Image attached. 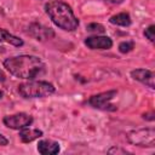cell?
Returning a JSON list of instances; mask_svg holds the SVG:
<instances>
[{
    "instance_id": "1",
    "label": "cell",
    "mask_w": 155,
    "mask_h": 155,
    "mask_svg": "<svg viewBox=\"0 0 155 155\" xmlns=\"http://www.w3.org/2000/svg\"><path fill=\"white\" fill-rule=\"evenodd\" d=\"M4 67L10 71V74L28 80L35 79L45 71V63L39 57L28 54L6 58L4 61Z\"/></svg>"
},
{
    "instance_id": "2",
    "label": "cell",
    "mask_w": 155,
    "mask_h": 155,
    "mask_svg": "<svg viewBox=\"0 0 155 155\" xmlns=\"http://www.w3.org/2000/svg\"><path fill=\"white\" fill-rule=\"evenodd\" d=\"M45 10L58 28L67 31H73L78 28L79 21L68 4L59 0H51L45 5Z\"/></svg>"
},
{
    "instance_id": "3",
    "label": "cell",
    "mask_w": 155,
    "mask_h": 155,
    "mask_svg": "<svg viewBox=\"0 0 155 155\" xmlns=\"http://www.w3.org/2000/svg\"><path fill=\"white\" fill-rule=\"evenodd\" d=\"M18 92L24 98H40L54 93V86L47 81H29L21 84Z\"/></svg>"
},
{
    "instance_id": "4",
    "label": "cell",
    "mask_w": 155,
    "mask_h": 155,
    "mask_svg": "<svg viewBox=\"0 0 155 155\" xmlns=\"http://www.w3.org/2000/svg\"><path fill=\"white\" fill-rule=\"evenodd\" d=\"M128 143L137 147H154L155 144V130L154 128H139L133 130L126 134Z\"/></svg>"
},
{
    "instance_id": "5",
    "label": "cell",
    "mask_w": 155,
    "mask_h": 155,
    "mask_svg": "<svg viewBox=\"0 0 155 155\" xmlns=\"http://www.w3.org/2000/svg\"><path fill=\"white\" fill-rule=\"evenodd\" d=\"M33 122V117L25 113H18L13 115H7L4 117V124L8 128L12 130H21L29 126Z\"/></svg>"
},
{
    "instance_id": "6",
    "label": "cell",
    "mask_w": 155,
    "mask_h": 155,
    "mask_svg": "<svg viewBox=\"0 0 155 155\" xmlns=\"http://www.w3.org/2000/svg\"><path fill=\"white\" fill-rule=\"evenodd\" d=\"M116 91L113 90V91H107V92H102L99 94H96V96H92L90 99H88V103L94 107V108H98V109H109V107H113L110 104L111 99L116 96Z\"/></svg>"
},
{
    "instance_id": "7",
    "label": "cell",
    "mask_w": 155,
    "mask_h": 155,
    "mask_svg": "<svg viewBox=\"0 0 155 155\" xmlns=\"http://www.w3.org/2000/svg\"><path fill=\"white\" fill-rule=\"evenodd\" d=\"M85 45L92 50H109L113 46V41L108 36H90L85 40Z\"/></svg>"
},
{
    "instance_id": "8",
    "label": "cell",
    "mask_w": 155,
    "mask_h": 155,
    "mask_svg": "<svg viewBox=\"0 0 155 155\" xmlns=\"http://www.w3.org/2000/svg\"><path fill=\"white\" fill-rule=\"evenodd\" d=\"M28 33L35 38L36 40H46V39H50L53 36V31L51 28H47V27H44L39 23H33L29 25V30Z\"/></svg>"
},
{
    "instance_id": "9",
    "label": "cell",
    "mask_w": 155,
    "mask_h": 155,
    "mask_svg": "<svg viewBox=\"0 0 155 155\" xmlns=\"http://www.w3.org/2000/svg\"><path fill=\"white\" fill-rule=\"evenodd\" d=\"M131 76L134 80L147 85L148 87L154 88V73L151 70H148V69H136V70L131 71Z\"/></svg>"
},
{
    "instance_id": "10",
    "label": "cell",
    "mask_w": 155,
    "mask_h": 155,
    "mask_svg": "<svg viewBox=\"0 0 155 155\" xmlns=\"http://www.w3.org/2000/svg\"><path fill=\"white\" fill-rule=\"evenodd\" d=\"M38 151L42 155H53L59 151V144L53 140H40L38 143Z\"/></svg>"
},
{
    "instance_id": "11",
    "label": "cell",
    "mask_w": 155,
    "mask_h": 155,
    "mask_svg": "<svg viewBox=\"0 0 155 155\" xmlns=\"http://www.w3.org/2000/svg\"><path fill=\"white\" fill-rule=\"evenodd\" d=\"M42 136V131L40 130H36V128H21L19 131V138L23 143H29V142H33L34 139L39 138Z\"/></svg>"
},
{
    "instance_id": "12",
    "label": "cell",
    "mask_w": 155,
    "mask_h": 155,
    "mask_svg": "<svg viewBox=\"0 0 155 155\" xmlns=\"http://www.w3.org/2000/svg\"><path fill=\"white\" fill-rule=\"evenodd\" d=\"M0 42H7L10 45H13V46H22L23 45V40L12 35L11 33H8L6 29H2L0 28Z\"/></svg>"
},
{
    "instance_id": "13",
    "label": "cell",
    "mask_w": 155,
    "mask_h": 155,
    "mask_svg": "<svg viewBox=\"0 0 155 155\" xmlns=\"http://www.w3.org/2000/svg\"><path fill=\"white\" fill-rule=\"evenodd\" d=\"M110 23L113 24H116V25H121V27H128L131 24V17L128 13L126 12H121V13H117L113 17H110Z\"/></svg>"
},
{
    "instance_id": "14",
    "label": "cell",
    "mask_w": 155,
    "mask_h": 155,
    "mask_svg": "<svg viewBox=\"0 0 155 155\" xmlns=\"http://www.w3.org/2000/svg\"><path fill=\"white\" fill-rule=\"evenodd\" d=\"M86 29L88 31H91V33H104L105 31L104 27L102 24H99V23H91V24H88L86 27Z\"/></svg>"
},
{
    "instance_id": "15",
    "label": "cell",
    "mask_w": 155,
    "mask_h": 155,
    "mask_svg": "<svg viewBox=\"0 0 155 155\" xmlns=\"http://www.w3.org/2000/svg\"><path fill=\"white\" fill-rule=\"evenodd\" d=\"M133 46H134V44L132 41H124L119 45V51L121 53H127L133 48Z\"/></svg>"
},
{
    "instance_id": "16",
    "label": "cell",
    "mask_w": 155,
    "mask_h": 155,
    "mask_svg": "<svg viewBox=\"0 0 155 155\" xmlns=\"http://www.w3.org/2000/svg\"><path fill=\"white\" fill-rule=\"evenodd\" d=\"M154 30H155V27H154V25H149V27L145 29V31H144V35H145V38H147V39H149L151 42H154V40H155Z\"/></svg>"
},
{
    "instance_id": "17",
    "label": "cell",
    "mask_w": 155,
    "mask_h": 155,
    "mask_svg": "<svg viewBox=\"0 0 155 155\" xmlns=\"http://www.w3.org/2000/svg\"><path fill=\"white\" fill-rule=\"evenodd\" d=\"M7 143H8V140L0 133V145H7Z\"/></svg>"
},
{
    "instance_id": "18",
    "label": "cell",
    "mask_w": 155,
    "mask_h": 155,
    "mask_svg": "<svg viewBox=\"0 0 155 155\" xmlns=\"http://www.w3.org/2000/svg\"><path fill=\"white\" fill-rule=\"evenodd\" d=\"M143 119H147V120H154V113L144 114V115H143Z\"/></svg>"
},
{
    "instance_id": "19",
    "label": "cell",
    "mask_w": 155,
    "mask_h": 155,
    "mask_svg": "<svg viewBox=\"0 0 155 155\" xmlns=\"http://www.w3.org/2000/svg\"><path fill=\"white\" fill-rule=\"evenodd\" d=\"M105 2L108 4H113V5H117V4H121L124 0H104Z\"/></svg>"
},
{
    "instance_id": "20",
    "label": "cell",
    "mask_w": 155,
    "mask_h": 155,
    "mask_svg": "<svg viewBox=\"0 0 155 155\" xmlns=\"http://www.w3.org/2000/svg\"><path fill=\"white\" fill-rule=\"evenodd\" d=\"M6 80V75L4 74V71L0 69V82H4Z\"/></svg>"
},
{
    "instance_id": "21",
    "label": "cell",
    "mask_w": 155,
    "mask_h": 155,
    "mask_svg": "<svg viewBox=\"0 0 155 155\" xmlns=\"http://www.w3.org/2000/svg\"><path fill=\"white\" fill-rule=\"evenodd\" d=\"M2 97V91H0V98Z\"/></svg>"
}]
</instances>
